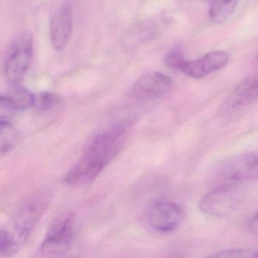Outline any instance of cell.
<instances>
[{"mask_svg":"<svg viewBox=\"0 0 258 258\" xmlns=\"http://www.w3.org/2000/svg\"><path fill=\"white\" fill-rule=\"evenodd\" d=\"M16 110L7 95H0V122L7 121L15 115Z\"/></svg>","mask_w":258,"mask_h":258,"instance_id":"ac0fdd59","label":"cell"},{"mask_svg":"<svg viewBox=\"0 0 258 258\" xmlns=\"http://www.w3.org/2000/svg\"><path fill=\"white\" fill-rule=\"evenodd\" d=\"M33 56V38L30 33H22L11 43L4 65L5 75L11 83L18 85L23 80L30 69Z\"/></svg>","mask_w":258,"mask_h":258,"instance_id":"277c9868","label":"cell"},{"mask_svg":"<svg viewBox=\"0 0 258 258\" xmlns=\"http://www.w3.org/2000/svg\"><path fill=\"white\" fill-rule=\"evenodd\" d=\"M73 33V9L71 3H64L54 12L50 21V39L54 49H64Z\"/></svg>","mask_w":258,"mask_h":258,"instance_id":"30bf717a","label":"cell"},{"mask_svg":"<svg viewBox=\"0 0 258 258\" xmlns=\"http://www.w3.org/2000/svg\"><path fill=\"white\" fill-rule=\"evenodd\" d=\"M217 175L226 180H242L258 179V151L228 158L216 168Z\"/></svg>","mask_w":258,"mask_h":258,"instance_id":"8992f818","label":"cell"},{"mask_svg":"<svg viewBox=\"0 0 258 258\" xmlns=\"http://www.w3.org/2000/svg\"><path fill=\"white\" fill-rule=\"evenodd\" d=\"M147 221L151 228L160 233H170L177 228L183 218V211L177 203L156 200L147 210Z\"/></svg>","mask_w":258,"mask_h":258,"instance_id":"52a82bcc","label":"cell"},{"mask_svg":"<svg viewBox=\"0 0 258 258\" xmlns=\"http://www.w3.org/2000/svg\"><path fill=\"white\" fill-rule=\"evenodd\" d=\"M7 96L12 101L16 112L24 111L33 107L34 94L22 86L15 85Z\"/></svg>","mask_w":258,"mask_h":258,"instance_id":"4fadbf2b","label":"cell"},{"mask_svg":"<svg viewBox=\"0 0 258 258\" xmlns=\"http://www.w3.org/2000/svg\"><path fill=\"white\" fill-rule=\"evenodd\" d=\"M60 102L58 95L52 92H45L42 93L34 94L33 107L39 112H48L54 109Z\"/></svg>","mask_w":258,"mask_h":258,"instance_id":"9a60e30c","label":"cell"},{"mask_svg":"<svg viewBox=\"0 0 258 258\" xmlns=\"http://www.w3.org/2000/svg\"><path fill=\"white\" fill-rule=\"evenodd\" d=\"M254 253L255 252L252 250L233 248V249L218 251L202 258H252Z\"/></svg>","mask_w":258,"mask_h":258,"instance_id":"e0dca14e","label":"cell"},{"mask_svg":"<svg viewBox=\"0 0 258 258\" xmlns=\"http://www.w3.org/2000/svg\"><path fill=\"white\" fill-rule=\"evenodd\" d=\"M257 59H258V56H257Z\"/></svg>","mask_w":258,"mask_h":258,"instance_id":"44dd1931","label":"cell"},{"mask_svg":"<svg viewBox=\"0 0 258 258\" xmlns=\"http://www.w3.org/2000/svg\"><path fill=\"white\" fill-rule=\"evenodd\" d=\"M52 191L43 188L36 191L17 209L13 217L12 233L17 248L25 244L30 233L48 209L52 199Z\"/></svg>","mask_w":258,"mask_h":258,"instance_id":"6da1fadb","label":"cell"},{"mask_svg":"<svg viewBox=\"0 0 258 258\" xmlns=\"http://www.w3.org/2000/svg\"><path fill=\"white\" fill-rule=\"evenodd\" d=\"M248 230L252 234L258 235V212L253 215L248 224Z\"/></svg>","mask_w":258,"mask_h":258,"instance_id":"d6986e66","label":"cell"},{"mask_svg":"<svg viewBox=\"0 0 258 258\" xmlns=\"http://www.w3.org/2000/svg\"><path fill=\"white\" fill-rule=\"evenodd\" d=\"M18 131L8 121L0 122V154L13 149L18 142Z\"/></svg>","mask_w":258,"mask_h":258,"instance_id":"5bb4252c","label":"cell"},{"mask_svg":"<svg viewBox=\"0 0 258 258\" xmlns=\"http://www.w3.org/2000/svg\"><path fill=\"white\" fill-rule=\"evenodd\" d=\"M237 1H214L209 9V18L215 24H221L227 21L234 12Z\"/></svg>","mask_w":258,"mask_h":258,"instance_id":"7c38bea8","label":"cell"},{"mask_svg":"<svg viewBox=\"0 0 258 258\" xmlns=\"http://www.w3.org/2000/svg\"><path fill=\"white\" fill-rule=\"evenodd\" d=\"M229 62V56L225 51H215L207 53L194 61L184 59L179 71L192 78H202L224 68Z\"/></svg>","mask_w":258,"mask_h":258,"instance_id":"8fae6325","label":"cell"},{"mask_svg":"<svg viewBox=\"0 0 258 258\" xmlns=\"http://www.w3.org/2000/svg\"><path fill=\"white\" fill-rule=\"evenodd\" d=\"M120 149L121 148L84 147L81 159L68 171L63 181L71 186L91 183L117 156Z\"/></svg>","mask_w":258,"mask_h":258,"instance_id":"7a4b0ae2","label":"cell"},{"mask_svg":"<svg viewBox=\"0 0 258 258\" xmlns=\"http://www.w3.org/2000/svg\"><path fill=\"white\" fill-rule=\"evenodd\" d=\"M258 98V71L236 86L220 108L221 115H233L243 110Z\"/></svg>","mask_w":258,"mask_h":258,"instance_id":"ba28073f","label":"cell"},{"mask_svg":"<svg viewBox=\"0 0 258 258\" xmlns=\"http://www.w3.org/2000/svg\"><path fill=\"white\" fill-rule=\"evenodd\" d=\"M74 215L65 212L56 217L48 227L45 239L41 245L44 255H60L72 248L74 236Z\"/></svg>","mask_w":258,"mask_h":258,"instance_id":"5b68a950","label":"cell"},{"mask_svg":"<svg viewBox=\"0 0 258 258\" xmlns=\"http://www.w3.org/2000/svg\"><path fill=\"white\" fill-rule=\"evenodd\" d=\"M252 258H258V251H256V252L254 253V255H253Z\"/></svg>","mask_w":258,"mask_h":258,"instance_id":"ffe728a7","label":"cell"},{"mask_svg":"<svg viewBox=\"0 0 258 258\" xmlns=\"http://www.w3.org/2000/svg\"><path fill=\"white\" fill-rule=\"evenodd\" d=\"M172 86V80L168 75L154 71L140 77L132 86L131 92L138 99H159L168 95Z\"/></svg>","mask_w":258,"mask_h":258,"instance_id":"9c48e42d","label":"cell"},{"mask_svg":"<svg viewBox=\"0 0 258 258\" xmlns=\"http://www.w3.org/2000/svg\"><path fill=\"white\" fill-rule=\"evenodd\" d=\"M245 198V189L236 183L224 185L206 193L200 200L199 208L203 213L216 218L233 215Z\"/></svg>","mask_w":258,"mask_h":258,"instance_id":"3957f363","label":"cell"},{"mask_svg":"<svg viewBox=\"0 0 258 258\" xmlns=\"http://www.w3.org/2000/svg\"><path fill=\"white\" fill-rule=\"evenodd\" d=\"M10 230L0 228V255L10 256L18 251Z\"/></svg>","mask_w":258,"mask_h":258,"instance_id":"2e32d148","label":"cell"}]
</instances>
